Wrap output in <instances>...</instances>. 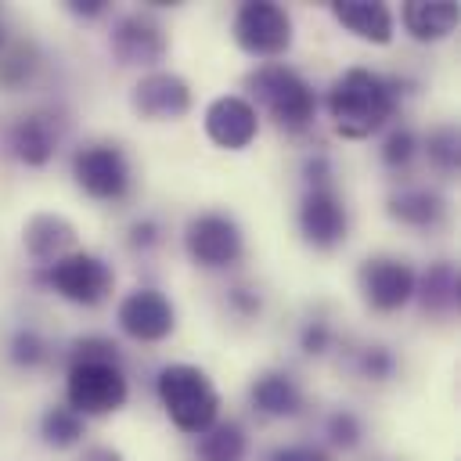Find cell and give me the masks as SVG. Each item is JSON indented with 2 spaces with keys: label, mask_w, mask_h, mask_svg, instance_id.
Returning <instances> with one entry per match:
<instances>
[{
  "label": "cell",
  "mask_w": 461,
  "mask_h": 461,
  "mask_svg": "<svg viewBox=\"0 0 461 461\" xmlns=\"http://www.w3.org/2000/svg\"><path fill=\"white\" fill-rule=\"evenodd\" d=\"M328 112L346 140H364L393 119L396 90L371 68H346L328 90Z\"/></svg>",
  "instance_id": "1"
},
{
  "label": "cell",
  "mask_w": 461,
  "mask_h": 461,
  "mask_svg": "<svg viewBox=\"0 0 461 461\" xmlns=\"http://www.w3.org/2000/svg\"><path fill=\"white\" fill-rule=\"evenodd\" d=\"M158 400L162 411L169 414V421L187 432V436H202L205 429L216 425L220 418V393L209 382V375L194 364H169L158 371Z\"/></svg>",
  "instance_id": "2"
},
{
  "label": "cell",
  "mask_w": 461,
  "mask_h": 461,
  "mask_svg": "<svg viewBox=\"0 0 461 461\" xmlns=\"http://www.w3.org/2000/svg\"><path fill=\"white\" fill-rule=\"evenodd\" d=\"M245 86L256 94V101L267 108V115L285 133L306 130L313 122V115H317V94H313V86L295 68H288L281 61H267L256 72H249Z\"/></svg>",
  "instance_id": "3"
},
{
  "label": "cell",
  "mask_w": 461,
  "mask_h": 461,
  "mask_svg": "<svg viewBox=\"0 0 461 461\" xmlns=\"http://www.w3.org/2000/svg\"><path fill=\"white\" fill-rule=\"evenodd\" d=\"M126 375L119 360H72L65 378L68 407L79 418H101L126 403Z\"/></svg>",
  "instance_id": "4"
},
{
  "label": "cell",
  "mask_w": 461,
  "mask_h": 461,
  "mask_svg": "<svg viewBox=\"0 0 461 461\" xmlns=\"http://www.w3.org/2000/svg\"><path fill=\"white\" fill-rule=\"evenodd\" d=\"M234 43L252 58H281L292 47V18L274 0H249L234 11Z\"/></svg>",
  "instance_id": "5"
},
{
  "label": "cell",
  "mask_w": 461,
  "mask_h": 461,
  "mask_svg": "<svg viewBox=\"0 0 461 461\" xmlns=\"http://www.w3.org/2000/svg\"><path fill=\"white\" fill-rule=\"evenodd\" d=\"M43 281H47L61 299H68V303H76V306H97V303L112 292L115 274H112V267H108L101 256H94V252H68V256L47 263Z\"/></svg>",
  "instance_id": "6"
},
{
  "label": "cell",
  "mask_w": 461,
  "mask_h": 461,
  "mask_svg": "<svg viewBox=\"0 0 461 461\" xmlns=\"http://www.w3.org/2000/svg\"><path fill=\"white\" fill-rule=\"evenodd\" d=\"M76 184L97 202H119L130 191V162L115 144H86L72 158Z\"/></svg>",
  "instance_id": "7"
},
{
  "label": "cell",
  "mask_w": 461,
  "mask_h": 461,
  "mask_svg": "<svg viewBox=\"0 0 461 461\" xmlns=\"http://www.w3.org/2000/svg\"><path fill=\"white\" fill-rule=\"evenodd\" d=\"M184 245H187V256L205 267V270H220V267H230L241 259V227L227 216V212H202L187 223L184 230Z\"/></svg>",
  "instance_id": "8"
},
{
  "label": "cell",
  "mask_w": 461,
  "mask_h": 461,
  "mask_svg": "<svg viewBox=\"0 0 461 461\" xmlns=\"http://www.w3.org/2000/svg\"><path fill=\"white\" fill-rule=\"evenodd\" d=\"M414 281H418V274L411 270V263H403L396 256H375V259H364V267H360V292H364L367 306L382 310V313L407 306L414 299Z\"/></svg>",
  "instance_id": "9"
},
{
  "label": "cell",
  "mask_w": 461,
  "mask_h": 461,
  "mask_svg": "<svg viewBox=\"0 0 461 461\" xmlns=\"http://www.w3.org/2000/svg\"><path fill=\"white\" fill-rule=\"evenodd\" d=\"M130 104L140 119H151V122H169V119H180L191 112V86L184 76L176 72H148L137 79L133 94H130Z\"/></svg>",
  "instance_id": "10"
},
{
  "label": "cell",
  "mask_w": 461,
  "mask_h": 461,
  "mask_svg": "<svg viewBox=\"0 0 461 461\" xmlns=\"http://www.w3.org/2000/svg\"><path fill=\"white\" fill-rule=\"evenodd\" d=\"M119 328L137 342H162L176 328V310L158 288H137L119 303Z\"/></svg>",
  "instance_id": "11"
},
{
  "label": "cell",
  "mask_w": 461,
  "mask_h": 461,
  "mask_svg": "<svg viewBox=\"0 0 461 461\" xmlns=\"http://www.w3.org/2000/svg\"><path fill=\"white\" fill-rule=\"evenodd\" d=\"M205 133L216 148L241 151L259 133V112L252 101H245L238 94H223L205 108Z\"/></svg>",
  "instance_id": "12"
},
{
  "label": "cell",
  "mask_w": 461,
  "mask_h": 461,
  "mask_svg": "<svg viewBox=\"0 0 461 461\" xmlns=\"http://www.w3.org/2000/svg\"><path fill=\"white\" fill-rule=\"evenodd\" d=\"M169 50L162 25L148 14H122L112 29V54L119 65H158Z\"/></svg>",
  "instance_id": "13"
},
{
  "label": "cell",
  "mask_w": 461,
  "mask_h": 461,
  "mask_svg": "<svg viewBox=\"0 0 461 461\" xmlns=\"http://www.w3.org/2000/svg\"><path fill=\"white\" fill-rule=\"evenodd\" d=\"M299 230L313 249H335L346 238V205L335 187H310L299 205Z\"/></svg>",
  "instance_id": "14"
},
{
  "label": "cell",
  "mask_w": 461,
  "mask_h": 461,
  "mask_svg": "<svg viewBox=\"0 0 461 461\" xmlns=\"http://www.w3.org/2000/svg\"><path fill=\"white\" fill-rule=\"evenodd\" d=\"M331 14L339 25H346L353 36L367 40V43H389L393 40V11L378 0H339L331 4Z\"/></svg>",
  "instance_id": "15"
},
{
  "label": "cell",
  "mask_w": 461,
  "mask_h": 461,
  "mask_svg": "<svg viewBox=\"0 0 461 461\" xmlns=\"http://www.w3.org/2000/svg\"><path fill=\"white\" fill-rule=\"evenodd\" d=\"M58 133L43 115H22L7 126V151L25 166H47L54 158Z\"/></svg>",
  "instance_id": "16"
},
{
  "label": "cell",
  "mask_w": 461,
  "mask_h": 461,
  "mask_svg": "<svg viewBox=\"0 0 461 461\" xmlns=\"http://www.w3.org/2000/svg\"><path fill=\"white\" fill-rule=\"evenodd\" d=\"M400 18H403V29L429 43V40H443L457 29V18H461V7L454 0H411L400 7Z\"/></svg>",
  "instance_id": "17"
},
{
  "label": "cell",
  "mask_w": 461,
  "mask_h": 461,
  "mask_svg": "<svg viewBox=\"0 0 461 461\" xmlns=\"http://www.w3.org/2000/svg\"><path fill=\"white\" fill-rule=\"evenodd\" d=\"M22 238H25V249L32 259L54 263V259L68 256V249L76 245V227H72V220H65L58 212H36V216H29Z\"/></svg>",
  "instance_id": "18"
},
{
  "label": "cell",
  "mask_w": 461,
  "mask_h": 461,
  "mask_svg": "<svg viewBox=\"0 0 461 461\" xmlns=\"http://www.w3.org/2000/svg\"><path fill=\"white\" fill-rule=\"evenodd\" d=\"M249 396H252V407H256L259 414H267V418H292V414H299V407H303V389H299L295 378L285 375V371H267V375H259V378L252 382Z\"/></svg>",
  "instance_id": "19"
},
{
  "label": "cell",
  "mask_w": 461,
  "mask_h": 461,
  "mask_svg": "<svg viewBox=\"0 0 461 461\" xmlns=\"http://www.w3.org/2000/svg\"><path fill=\"white\" fill-rule=\"evenodd\" d=\"M414 295L429 313H450L457 306V270L454 263H432L421 281H414Z\"/></svg>",
  "instance_id": "20"
},
{
  "label": "cell",
  "mask_w": 461,
  "mask_h": 461,
  "mask_svg": "<svg viewBox=\"0 0 461 461\" xmlns=\"http://www.w3.org/2000/svg\"><path fill=\"white\" fill-rule=\"evenodd\" d=\"M389 216L407 227H432L443 216V198L436 191L411 187V191H400L389 198Z\"/></svg>",
  "instance_id": "21"
},
{
  "label": "cell",
  "mask_w": 461,
  "mask_h": 461,
  "mask_svg": "<svg viewBox=\"0 0 461 461\" xmlns=\"http://www.w3.org/2000/svg\"><path fill=\"white\" fill-rule=\"evenodd\" d=\"M249 439L238 421H216L198 439V461H245Z\"/></svg>",
  "instance_id": "22"
},
{
  "label": "cell",
  "mask_w": 461,
  "mask_h": 461,
  "mask_svg": "<svg viewBox=\"0 0 461 461\" xmlns=\"http://www.w3.org/2000/svg\"><path fill=\"white\" fill-rule=\"evenodd\" d=\"M36 68V50L32 43L7 36L0 29V86H22Z\"/></svg>",
  "instance_id": "23"
},
{
  "label": "cell",
  "mask_w": 461,
  "mask_h": 461,
  "mask_svg": "<svg viewBox=\"0 0 461 461\" xmlns=\"http://www.w3.org/2000/svg\"><path fill=\"white\" fill-rule=\"evenodd\" d=\"M40 436H43L50 447H72V443H79V436H83V418H79L72 407H50V411L40 418Z\"/></svg>",
  "instance_id": "24"
},
{
  "label": "cell",
  "mask_w": 461,
  "mask_h": 461,
  "mask_svg": "<svg viewBox=\"0 0 461 461\" xmlns=\"http://www.w3.org/2000/svg\"><path fill=\"white\" fill-rule=\"evenodd\" d=\"M425 151H429V162L443 173H454L457 169V130L454 126H436L425 140Z\"/></svg>",
  "instance_id": "25"
},
{
  "label": "cell",
  "mask_w": 461,
  "mask_h": 461,
  "mask_svg": "<svg viewBox=\"0 0 461 461\" xmlns=\"http://www.w3.org/2000/svg\"><path fill=\"white\" fill-rule=\"evenodd\" d=\"M11 360H14L18 367H36V364H43V360H47V342H43V335L32 331V328L14 331V339H11Z\"/></svg>",
  "instance_id": "26"
},
{
  "label": "cell",
  "mask_w": 461,
  "mask_h": 461,
  "mask_svg": "<svg viewBox=\"0 0 461 461\" xmlns=\"http://www.w3.org/2000/svg\"><path fill=\"white\" fill-rule=\"evenodd\" d=\"M414 148H418V140H414L411 130H393L385 137V144H382V162L393 166V169H400V166H407L414 158Z\"/></svg>",
  "instance_id": "27"
},
{
  "label": "cell",
  "mask_w": 461,
  "mask_h": 461,
  "mask_svg": "<svg viewBox=\"0 0 461 461\" xmlns=\"http://www.w3.org/2000/svg\"><path fill=\"white\" fill-rule=\"evenodd\" d=\"M328 436H331L335 447H357L360 436H364V429H360V421H357L353 411H335L328 418Z\"/></svg>",
  "instance_id": "28"
},
{
  "label": "cell",
  "mask_w": 461,
  "mask_h": 461,
  "mask_svg": "<svg viewBox=\"0 0 461 461\" xmlns=\"http://www.w3.org/2000/svg\"><path fill=\"white\" fill-rule=\"evenodd\" d=\"M360 371L367 378H389L393 375V353L385 346H367L360 357Z\"/></svg>",
  "instance_id": "29"
},
{
  "label": "cell",
  "mask_w": 461,
  "mask_h": 461,
  "mask_svg": "<svg viewBox=\"0 0 461 461\" xmlns=\"http://www.w3.org/2000/svg\"><path fill=\"white\" fill-rule=\"evenodd\" d=\"M72 360H119V353H115V342L108 339H79Z\"/></svg>",
  "instance_id": "30"
},
{
  "label": "cell",
  "mask_w": 461,
  "mask_h": 461,
  "mask_svg": "<svg viewBox=\"0 0 461 461\" xmlns=\"http://www.w3.org/2000/svg\"><path fill=\"white\" fill-rule=\"evenodd\" d=\"M270 461H328V454L310 443H292V447H277L270 454Z\"/></svg>",
  "instance_id": "31"
},
{
  "label": "cell",
  "mask_w": 461,
  "mask_h": 461,
  "mask_svg": "<svg viewBox=\"0 0 461 461\" xmlns=\"http://www.w3.org/2000/svg\"><path fill=\"white\" fill-rule=\"evenodd\" d=\"M328 342H331V328H328L324 321H310V324L303 328V349H306V353H324Z\"/></svg>",
  "instance_id": "32"
},
{
  "label": "cell",
  "mask_w": 461,
  "mask_h": 461,
  "mask_svg": "<svg viewBox=\"0 0 461 461\" xmlns=\"http://www.w3.org/2000/svg\"><path fill=\"white\" fill-rule=\"evenodd\" d=\"M133 245H140V249H148V245H155L158 241V227L151 223V220H140V223H133Z\"/></svg>",
  "instance_id": "33"
},
{
  "label": "cell",
  "mask_w": 461,
  "mask_h": 461,
  "mask_svg": "<svg viewBox=\"0 0 461 461\" xmlns=\"http://www.w3.org/2000/svg\"><path fill=\"white\" fill-rule=\"evenodd\" d=\"M230 303H234L238 310H245V313H256V310H259V295L249 292V288H230Z\"/></svg>",
  "instance_id": "34"
},
{
  "label": "cell",
  "mask_w": 461,
  "mask_h": 461,
  "mask_svg": "<svg viewBox=\"0 0 461 461\" xmlns=\"http://www.w3.org/2000/svg\"><path fill=\"white\" fill-rule=\"evenodd\" d=\"M68 11L72 14H83V18H94L104 11V0H68Z\"/></svg>",
  "instance_id": "35"
},
{
  "label": "cell",
  "mask_w": 461,
  "mask_h": 461,
  "mask_svg": "<svg viewBox=\"0 0 461 461\" xmlns=\"http://www.w3.org/2000/svg\"><path fill=\"white\" fill-rule=\"evenodd\" d=\"M79 461H126V457H122L115 447H90Z\"/></svg>",
  "instance_id": "36"
}]
</instances>
